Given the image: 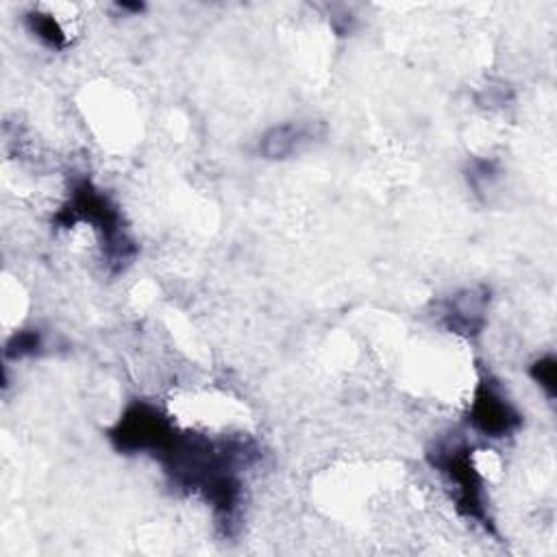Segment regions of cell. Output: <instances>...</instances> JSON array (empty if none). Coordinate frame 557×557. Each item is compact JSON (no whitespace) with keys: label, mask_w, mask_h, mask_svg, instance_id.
Wrapping results in <instances>:
<instances>
[{"label":"cell","mask_w":557,"mask_h":557,"mask_svg":"<svg viewBox=\"0 0 557 557\" xmlns=\"http://www.w3.org/2000/svg\"><path fill=\"white\" fill-rule=\"evenodd\" d=\"M490 289L483 285L463 287L440 305V322L446 331L461 337H476L487 322Z\"/></svg>","instance_id":"5b68a950"},{"label":"cell","mask_w":557,"mask_h":557,"mask_svg":"<svg viewBox=\"0 0 557 557\" xmlns=\"http://www.w3.org/2000/svg\"><path fill=\"white\" fill-rule=\"evenodd\" d=\"M322 122H283L268 128L259 139V154L270 161H283L324 137Z\"/></svg>","instance_id":"8992f818"},{"label":"cell","mask_w":557,"mask_h":557,"mask_svg":"<svg viewBox=\"0 0 557 557\" xmlns=\"http://www.w3.org/2000/svg\"><path fill=\"white\" fill-rule=\"evenodd\" d=\"M468 420L485 437L503 440L513 435L522 426V413L509 400L500 383L492 376H483L474 389Z\"/></svg>","instance_id":"277c9868"},{"label":"cell","mask_w":557,"mask_h":557,"mask_svg":"<svg viewBox=\"0 0 557 557\" xmlns=\"http://www.w3.org/2000/svg\"><path fill=\"white\" fill-rule=\"evenodd\" d=\"M426 459L437 472L444 474V479L453 487L455 509L463 518L492 531V518L485 505L483 476L472 461L470 446L461 437L446 435L433 444V448L426 453Z\"/></svg>","instance_id":"7a4b0ae2"},{"label":"cell","mask_w":557,"mask_h":557,"mask_svg":"<svg viewBox=\"0 0 557 557\" xmlns=\"http://www.w3.org/2000/svg\"><path fill=\"white\" fill-rule=\"evenodd\" d=\"M498 176V163L492 159H474L468 170V183L476 191H485Z\"/></svg>","instance_id":"30bf717a"},{"label":"cell","mask_w":557,"mask_h":557,"mask_svg":"<svg viewBox=\"0 0 557 557\" xmlns=\"http://www.w3.org/2000/svg\"><path fill=\"white\" fill-rule=\"evenodd\" d=\"M78 222H85L96 231L102 259L111 272L124 270L135 259L137 246L122 222L117 205L89 178H78L72 183L65 205L54 215V224L61 228H70Z\"/></svg>","instance_id":"6da1fadb"},{"label":"cell","mask_w":557,"mask_h":557,"mask_svg":"<svg viewBox=\"0 0 557 557\" xmlns=\"http://www.w3.org/2000/svg\"><path fill=\"white\" fill-rule=\"evenodd\" d=\"M531 379L548 394V398L555 396V387H557V361L553 355H544L540 359H535L529 368Z\"/></svg>","instance_id":"9c48e42d"},{"label":"cell","mask_w":557,"mask_h":557,"mask_svg":"<svg viewBox=\"0 0 557 557\" xmlns=\"http://www.w3.org/2000/svg\"><path fill=\"white\" fill-rule=\"evenodd\" d=\"M26 26L48 48L63 50L67 46L65 30L61 28V24L50 13H44V11L26 13Z\"/></svg>","instance_id":"52a82bcc"},{"label":"cell","mask_w":557,"mask_h":557,"mask_svg":"<svg viewBox=\"0 0 557 557\" xmlns=\"http://www.w3.org/2000/svg\"><path fill=\"white\" fill-rule=\"evenodd\" d=\"M44 346V337L37 329H22L13 333L4 346L7 359H22L28 355H37Z\"/></svg>","instance_id":"ba28073f"},{"label":"cell","mask_w":557,"mask_h":557,"mask_svg":"<svg viewBox=\"0 0 557 557\" xmlns=\"http://www.w3.org/2000/svg\"><path fill=\"white\" fill-rule=\"evenodd\" d=\"M176 424L159 407L135 400L131 403L120 420L111 426L109 440L124 455L146 453L157 457L176 433Z\"/></svg>","instance_id":"3957f363"}]
</instances>
